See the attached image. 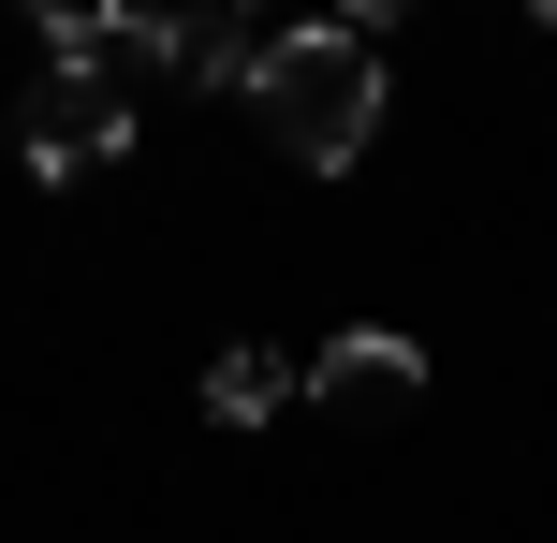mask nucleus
Here are the masks:
<instances>
[{"instance_id": "obj_2", "label": "nucleus", "mask_w": 557, "mask_h": 543, "mask_svg": "<svg viewBox=\"0 0 557 543\" xmlns=\"http://www.w3.org/2000/svg\"><path fill=\"white\" fill-rule=\"evenodd\" d=\"M15 147H29V176H103V162H133V88H103V74H45L15 103Z\"/></svg>"}, {"instance_id": "obj_1", "label": "nucleus", "mask_w": 557, "mask_h": 543, "mask_svg": "<svg viewBox=\"0 0 557 543\" xmlns=\"http://www.w3.org/2000/svg\"><path fill=\"white\" fill-rule=\"evenodd\" d=\"M250 118L278 162L308 176H352L367 133H382V45L352 15H308V29H264V74H250Z\"/></svg>"}, {"instance_id": "obj_6", "label": "nucleus", "mask_w": 557, "mask_h": 543, "mask_svg": "<svg viewBox=\"0 0 557 543\" xmlns=\"http://www.w3.org/2000/svg\"><path fill=\"white\" fill-rule=\"evenodd\" d=\"M0 147H15V118H0Z\"/></svg>"}, {"instance_id": "obj_5", "label": "nucleus", "mask_w": 557, "mask_h": 543, "mask_svg": "<svg viewBox=\"0 0 557 543\" xmlns=\"http://www.w3.org/2000/svg\"><path fill=\"white\" fill-rule=\"evenodd\" d=\"M264 74V45L235 15H176V88H250Z\"/></svg>"}, {"instance_id": "obj_4", "label": "nucleus", "mask_w": 557, "mask_h": 543, "mask_svg": "<svg viewBox=\"0 0 557 543\" xmlns=\"http://www.w3.org/2000/svg\"><path fill=\"white\" fill-rule=\"evenodd\" d=\"M308 397V368L278 338H235V353H206V411H221V427H278V411Z\"/></svg>"}, {"instance_id": "obj_3", "label": "nucleus", "mask_w": 557, "mask_h": 543, "mask_svg": "<svg viewBox=\"0 0 557 543\" xmlns=\"http://www.w3.org/2000/svg\"><path fill=\"white\" fill-rule=\"evenodd\" d=\"M308 397H323V411H411V397H425V338H396V323H337V338L308 353Z\"/></svg>"}]
</instances>
